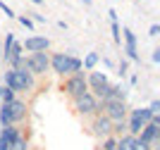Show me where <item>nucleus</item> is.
Returning <instances> with one entry per match:
<instances>
[{"instance_id":"obj_1","label":"nucleus","mask_w":160,"mask_h":150,"mask_svg":"<svg viewBox=\"0 0 160 150\" xmlns=\"http://www.w3.org/2000/svg\"><path fill=\"white\" fill-rule=\"evenodd\" d=\"M33 86H36V79H33V74L24 67V62H22V67H17V69H7L5 72V88H10V91L27 93V91H33Z\"/></svg>"},{"instance_id":"obj_2","label":"nucleus","mask_w":160,"mask_h":150,"mask_svg":"<svg viewBox=\"0 0 160 150\" xmlns=\"http://www.w3.org/2000/svg\"><path fill=\"white\" fill-rule=\"evenodd\" d=\"M50 69L60 76H69V74L81 72V60L72 52H53L50 55Z\"/></svg>"},{"instance_id":"obj_3","label":"nucleus","mask_w":160,"mask_h":150,"mask_svg":"<svg viewBox=\"0 0 160 150\" xmlns=\"http://www.w3.org/2000/svg\"><path fill=\"white\" fill-rule=\"evenodd\" d=\"M62 91L69 95L72 100L81 98L84 93H88V84H86V72H77L65 76V84H62Z\"/></svg>"},{"instance_id":"obj_4","label":"nucleus","mask_w":160,"mask_h":150,"mask_svg":"<svg viewBox=\"0 0 160 150\" xmlns=\"http://www.w3.org/2000/svg\"><path fill=\"white\" fill-rule=\"evenodd\" d=\"M100 103V114H105L110 122H122L127 119V100H98Z\"/></svg>"},{"instance_id":"obj_5","label":"nucleus","mask_w":160,"mask_h":150,"mask_svg":"<svg viewBox=\"0 0 160 150\" xmlns=\"http://www.w3.org/2000/svg\"><path fill=\"white\" fill-rule=\"evenodd\" d=\"M24 67L33 76H41V74H46L50 69V55L48 52H31L29 57H24Z\"/></svg>"},{"instance_id":"obj_6","label":"nucleus","mask_w":160,"mask_h":150,"mask_svg":"<svg viewBox=\"0 0 160 150\" xmlns=\"http://www.w3.org/2000/svg\"><path fill=\"white\" fill-rule=\"evenodd\" d=\"M74 110H77V114H81V117H96V114H100V103H98L96 95L84 93L81 98L74 100Z\"/></svg>"},{"instance_id":"obj_7","label":"nucleus","mask_w":160,"mask_h":150,"mask_svg":"<svg viewBox=\"0 0 160 150\" xmlns=\"http://www.w3.org/2000/svg\"><path fill=\"white\" fill-rule=\"evenodd\" d=\"M86 84H88V93L100 100V98H103V93L108 91L110 81H108V74L105 72H88L86 74Z\"/></svg>"},{"instance_id":"obj_8","label":"nucleus","mask_w":160,"mask_h":150,"mask_svg":"<svg viewBox=\"0 0 160 150\" xmlns=\"http://www.w3.org/2000/svg\"><path fill=\"white\" fill-rule=\"evenodd\" d=\"M91 133L98 138H108L112 136V122L105 117V114H96L93 122H91Z\"/></svg>"},{"instance_id":"obj_9","label":"nucleus","mask_w":160,"mask_h":150,"mask_svg":"<svg viewBox=\"0 0 160 150\" xmlns=\"http://www.w3.org/2000/svg\"><path fill=\"white\" fill-rule=\"evenodd\" d=\"M22 48L29 50V52H46L50 48V38H46V36H29L22 43Z\"/></svg>"},{"instance_id":"obj_10","label":"nucleus","mask_w":160,"mask_h":150,"mask_svg":"<svg viewBox=\"0 0 160 150\" xmlns=\"http://www.w3.org/2000/svg\"><path fill=\"white\" fill-rule=\"evenodd\" d=\"M136 138H139L141 143H148V145H160V126H155V124L148 122Z\"/></svg>"},{"instance_id":"obj_11","label":"nucleus","mask_w":160,"mask_h":150,"mask_svg":"<svg viewBox=\"0 0 160 150\" xmlns=\"http://www.w3.org/2000/svg\"><path fill=\"white\" fill-rule=\"evenodd\" d=\"M122 33V38H124V52H127V57L129 60H134V62H139V50H136V36H134V31L132 29H124V31H120Z\"/></svg>"},{"instance_id":"obj_12","label":"nucleus","mask_w":160,"mask_h":150,"mask_svg":"<svg viewBox=\"0 0 160 150\" xmlns=\"http://www.w3.org/2000/svg\"><path fill=\"white\" fill-rule=\"evenodd\" d=\"M2 57L7 60L10 69H17V67H22V62H24V48H22V43H17V41H14L12 48L7 50V55H2Z\"/></svg>"},{"instance_id":"obj_13","label":"nucleus","mask_w":160,"mask_h":150,"mask_svg":"<svg viewBox=\"0 0 160 150\" xmlns=\"http://www.w3.org/2000/svg\"><path fill=\"white\" fill-rule=\"evenodd\" d=\"M22 131L17 126H2L0 129V150H10V145L14 143V138L19 136Z\"/></svg>"},{"instance_id":"obj_14","label":"nucleus","mask_w":160,"mask_h":150,"mask_svg":"<svg viewBox=\"0 0 160 150\" xmlns=\"http://www.w3.org/2000/svg\"><path fill=\"white\" fill-rule=\"evenodd\" d=\"M10 112H12L14 126H17L19 122L27 119V103H22V100H12V103H10Z\"/></svg>"},{"instance_id":"obj_15","label":"nucleus","mask_w":160,"mask_h":150,"mask_svg":"<svg viewBox=\"0 0 160 150\" xmlns=\"http://www.w3.org/2000/svg\"><path fill=\"white\" fill-rule=\"evenodd\" d=\"M108 17H110V29H112V41L117 43V46H122V33H120V22H117V12H115V10H110V12H108Z\"/></svg>"},{"instance_id":"obj_16","label":"nucleus","mask_w":160,"mask_h":150,"mask_svg":"<svg viewBox=\"0 0 160 150\" xmlns=\"http://www.w3.org/2000/svg\"><path fill=\"white\" fill-rule=\"evenodd\" d=\"M2 126H14V119H12V112H10V105H0V129Z\"/></svg>"},{"instance_id":"obj_17","label":"nucleus","mask_w":160,"mask_h":150,"mask_svg":"<svg viewBox=\"0 0 160 150\" xmlns=\"http://www.w3.org/2000/svg\"><path fill=\"white\" fill-rule=\"evenodd\" d=\"M98 62H100L98 52H86V57L81 60V69H86V72H93Z\"/></svg>"},{"instance_id":"obj_18","label":"nucleus","mask_w":160,"mask_h":150,"mask_svg":"<svg viewBox=\"0 0 160 150\" xmlns=\"http://www.w3.org/2000/svg\"><path fill=\"white\" fill-rule=\"evenodd\" d=\"M136 143V136H129V133H122L117 138V150H132Z\"/></svg>"},{"instance_id":"obj_19","label":"nucleus","mask_w":160,"mask_h":150,"mask_svg":"<svg viewBox=\"0 0 160 150\" xmlns=\"http://www.w3.org/2000/svg\"><path fill=\"white\" fill-rule=\"evenodd\" d=\"M129 117H136V119H141L143 124H148V122H151V117H153V114L148 112V107H139V110H132V112H129Z\"/></svg>"},{"instance_id":"obj_20","label":"nucleus","mask_w":160,"mask_h":150,"mask_svg":"<svg viewBox=\"0 0 160 150\" xmlns=\"http://www.w3.org/2000/svg\"><path fill=\"white\" fill-rule=\"evenodd\" d=\"M10 150H29V138L24 133H19V136L14 138V143L10 145Z\"/></svg>"},{"instance_id":"obj_21","label":"nucleus","mask_w":160,"mask_h":150,"mask_svg":"<svg viewBox=\"0 0 160 150\" xmlns=\"http://www.w3.org/2000/svg\"><path fill=\"white\" fill-rule=\"evenodd\" d=\"M122 133H127V119H122V122H112V136L120 138Z\"/></svg>"},{"instance_id":"obj_22","label":"nucleus","mask_w":160,"mask_h":150,"mask_svg":"<svg viewBox=\"0 0 160 150\" xmlns=\"http://www.w3.org/2000/svg\"><path fill=\"white\" fill-rule=\"evenodd\" d=\"M100 150H117V138H115V136L103 138V143H100Z\"/></svg>"},{"instance_id":"obj_23","label":"nucleus","mask_w":160,"mask_h":150,"mask_svg":"<svg viewBox=\"0 0 160 150\" xmlns=\"http://www.w3.org/2000/svg\"><path fill=\"white\" fill-rule=\"evenodd\" d=\"M12 100H17V93H14V91H10V88H2V95H0V103L10 105Z\"/></svg>"},{"instance_id":"obj_24","label":"nucleus","mask_w":160,"mask_h":150,"mask_svg":"<svg viewBox=\"0 0 160 150\" xmlns=\"http://www.w3.org/2000/svg\"><path fill=\"white\" fill-rule=\"evenodd\" d=\"M12 43H14V33H7L5 43H2V55H7V50L12 48Z\"/></svg>"},{"instance_id":"obj_25","label":"nucleus","mask_w":160,"mask_h":150,"mask_svg":"<svg viewBox=\"0 0 160 150\" xmlns=\"http://www.w3.org/2000/svg\"><path fill=\"white\" fill-rule=\"evenodd\" d=\"M17 19H19V24H22V26H27L29 31H31V29H33V22L29 19V14H19V17H17Z\"/></svg>"},{"instance_id":"obj_26","label":"nucleus","mask_w":160,"mask_h":150,"mask_svg":"<svg viewBox=\"0 0 160 150\" xmlns=\"http://www.w3.org/2000/svg\"><path fill=\"white\" fill-rule=\"evenodd\" d=\"M127 72H129V65H127V60H120V67H117V74H120L122 79L127 76Z\"/></svg>"},{"instance_id":"obj_27","label":"nucleus","mask_w":160,"mask_h":150,"mask_svg":"<svg viewBox=\"0 0 160 150\" xmlns=\"http://www.w3.org/2000/svg\"><path fill=\"white\" fill-rule=\"evenodd\" d=\"M148 112L151 114H160V100H153V103L148 105Z\"/></svg>"},{"instance_id":"obj_28","label":"nucleus","mask_w":160,"mask_h":150,"mask_svg":"<svg viewBox=\"0 0 160 150\" xmlns=\"http://www.w3.org/2000/svg\"><path fill=\"white\" fill-rule=\"evenodd\" d=\"M151 148H153V145H148V143H141L139 138H136V143H134V148H132V150H151Z\"/></svg>"},{"instance_id":"obj_29","label":"nucleus","mask_w":160,"mask_h":150,"mask_svg":"<svg viewBox=\"0 0 160 150\" xmlns=\"http://www.w3.org/2000/svg\"><path fill=\"white\" fill-rule=\"evenodd\" d=\"M0 10H2V12H5V14H7V17H17V14H14V12H12V7H7V5H5V2H2V0H0Z\"/></svg>"},{"instance_id":"obj_30","label":"nucleus","mask_w":160,"mask_h":150,"mask_svg":"<svg viewBox=\"0 0 160 150\" xmlns=\"http://www.w3.org/2000/svg\"><path fill=\"white\" fill-rule=\"evenodd\" d=\"M160 33V24H151V29H148V36H158Z\"/></svg>"},{"instance_id":"obj_31","label":"nucleus","mask_w":160,"mask_h":150,"mask_svg":"<svg viewBox=\"0 0 160 150\" xmlns=\"http://www.w3.org/2000/svg\"><path fill=\"white\" fill-rule=\"evenodd\" d=\"M151 60H153V62H160V48L153 50V57H151Z\"/></svg>"},{"instance_id":"obj_32","label":"nucleus","mask_w":160,"mask_h":150,"mask_svg":"<svg viewBox=\"0 0 160 150\" xmlns=\"http://www.w3.org/2000/svg\"><path fill=\"white\" fill-rule=\"evenodd\" d=\"M81 2H84V5H91V2H93V0H81Z\"/></svg>"},{"instance_id":"obj_33","label":"nucleus","mask_w":160,"mask_h":150,"mask_svg":"<svg viewBox=\"0 0 160 150\" xmlns=\"http://www.w3.org/2000/svg\"><path fill=\"white\" fill-rule=\"evenodd\" d=\"M31 2H33V5H41V2H43V0H31Z\"/></svg>"},{"instance_id":"obj_34","label":"nucleus","mask_w":160,"mask_h":150,"mask_svg":"<svg viewBox=\"0 0 160 150\" xmlns=\"http://www.w3.org/2000/svg\"><path fill=\"white\" fill-rule=\"evenodd\" d=\"M2 88H5V86H0V95H2Z\"/></svg>"}]
</instances>
